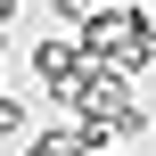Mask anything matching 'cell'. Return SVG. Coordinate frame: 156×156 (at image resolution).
<instances>
[{
  "label": "cell",
  "instance_id": "6da1fadb",
  "mask_svg": "<svg viewBox=\"0 0 156 156\" xmlns=\"http://www.w3.org/2000/svg\"><path fill=\"white\" fill-rule=\"evenodd\" d=\"M16 123H25V107H16V99H0V132H16Z\"/></svg>",
  "mask_w": 156,
  "mask_h": 156
}]
</instances>
